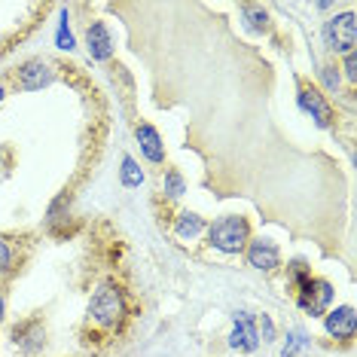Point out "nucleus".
Wrapping results in <instances>:
<instances>
[{
    "instance_id": "obj_1",
    "label": "nucleus",
    "mask_w": 357,
    "mask_h": 357,
    "mask_svg": "<svg viewBox=\"0 0 357 357\" xmlns=\"http://www.w3.org/2000/svg\"><path fill=\"white\" fill-rule=\"evenodd\" d=\"M89 318L104 330H123V324L128 318V303H126V290L119 284H101L98 290L89 299Z\"/></svg>"
},
{
    "instance_id": "obj_2",
    "label": "nucleus",
    "mask_w": 357,
    "mask_h": 357,
    "mask_svg": "<svg viewBox=\"0 0 357 357\" xmlns=\"http://www.w3.org/2000/svg\"><path fill=\"white\" fill-rule=\"evenodd\" d=\"M208 245L214 250H220V254H245L248 241H250V223L248 217L241 214H226L220 220H214L208 226Z\"/></svg>"
},
{
    "instance_id": "obj_3",
    "label": "nucleus",
    "mask_w": 357,
    "mask_h": 357,
    "mask_svg": "<svg viewBox=\"0 0 357 357\" xmlns=\"http://www.w3.org/2000/svg\"><path fill=\"white\" fill-rule=\"evenodd\" d=\"M321 34H324L327 50H333L336 55L354 52V46H357V19H354V13L348 10L342 15H333L330 22H324Z\"/></svg>"
},
{
    "instance_id": "obj_4",
    "label": "nucleus",
    "mask_w": 357,
    "mask_h": 357,
    "mask_svg": "<svg viewBox=\"0 0 357 357\" xmlns=\"http://www.w3.org/2000/svg\"><path fill=\"white\" fill-rule=\"evenodd\" d=\"M296 104H299V110L308 113V116L314 119V126L318 128H333L336 126V110L330 107L327 95H324L318 86H308V83L299 79L296 83Z\"/></svg>"
},
{
    "instance_id": "obj_5",
    "label": "nucleus",
    "mask_w": 357,
    "mask_h": 357,
    "mask_svg": "<svg viewBox=\"0 0 357 357\" xmlns=\"http://www.w3.org/2000/svg\"><path fill=\"white\" fill-rule=\"evenodd\" d=\"M333 303V284L324 281V278H308L296 287V305L303 308L305 314L318 318V314H327V308Z\"/></svg>"
},
{
    "instance_id": "obj_6",
    "label": "nucleus",
    "mask_w": 357,
    "mask_h": 357,
    "mask_svg": "<svg viewBox=\"0 0 357 357\" xmlns=\"http://www.w3.org/2000/svg\"><path fill=\"white\" fill-rule=\"evenodd\" d=\"M13 79H15V89H22V92H37V89H46L52 83L55 70L43 59H28L13 70Z\"/></svg>"
},
{
    "instance_id": "obj_7",
    "label": "nucleus",
    "mask_w": 357,
    "mask_h": 357,
    "mask_svg": "<svg viewBox=\"0 0 357 357\" xmlns=\"http://www.w3.org/2000/svg\"><path fill=\"white\" fill-rule=\"evenodd\" d=\"M13 345L19 348L22 354H40L46 348V324L40 318H28V321H19L10 333Z\"/></svg>"
},
{
    "instance_id": "obj_8",
    "label": "nucleus",
    "mask_w": 357,
    "mask_h": 357,
    "mask_svg": "<svg viewBox=\"0 0 357 357\" xmlns=\"http://www.w3.org/2000/svg\"><path fill=\"white\" fill-rule=\"evenodd\" d=\"M229 345L235 351H257L259 336H257V314L250 312H235L232 314V333H229Z\"/></svg>"
},
{
    "instance_id": "obj_9",
    "label": "nucleus",
    "mask_w": 357,
    "mask_h": 357,
    "mask_svg": "<svg viewBox=\"0 0 357 357\" xmlns=\"http://www.w3.org/2000/svg\"><path fill=\"white\" fill-rule=\"evenodd\" d=\"M245 257H248V266H254L257 272H266V275L281 266V250L269 238H250L245 248Z\"/></svg>"
},
{
    "instance_id": "obj_10",
    "label": "nucleus",
    "mask_w": 357,
    "mask_h": 357,
    "mask_svg": "<svg viewBox=\"0 0 357 357\" xmlns=\"http://www.w3.org/2000/svg\"><path fill=\"white\" fill-rule=\"evenodd\" d=\"M324 330L330 333L333 339H354V330H357V314H354V305H336V308H327L324 314Z\"/></svg>"
},
{
    "instance_id": "obj_11",
    "label": "nucleus",
    "mask_w": 357,
    "mask_h": 357,
    "mask_svg": "<svg viewBox=\"0 0 357 357\" xmlns=\"http://www.w3.org/2000/svg\"><path fill=\"white\" fill-rule=\"evenodd\" d=\"M86 50L92 55V61H110L113 55V34L104 22H92L86 28Z\"/></svg>"
},
{
    "instance_id": "obj_12",
    "label": "nucleus",
    "mask_w": 357,
    "mask_h": 357,
    "mask_svg": "<svg viewBox=\"0 0 357 357\" xmlns=\"http://www.w3.org/2000/svg\"><path fill=\"white\" fill-rule=\"evenodd\" d=\"M135 137H137V144H141V153H144L147 162H153V165H162V162H165V144H162V135L150 123L137 126Z\"/></svg>"
},
{
    "instance_id": "obj_13",
    "label": "nucleus",
    "mask_w": 357,
    "mask_h": 357,
    "mask_svg": "<svg viewBox=\"0 0 357 357\" xmlns=\"http://www.w3.org/2000/svg\"><path fill=\"white\" fill-rule=\"evenodd\" d=\"M205 229H208L205 217H199L196 211H181V214H177V220H174L177 238H196V235H202Z\"/></svg>"
},
{
    "instance_id": "obj_14",
    "label": "nucleus",
    "mask_w": 357,
    "mask_h": 357,
    "mask_svg": "<svg viewBox=\"0 0 357 357\" xmlns=\"http://www.w3.org/2000/svg\"><path fill=\"white\" fill-rule=\"evenodd\" d=\"M241 15H245L250 31H257V34H269V13H266L263 6H241Z\"/></svg>"
},
{
    "instance_id": "obj_15",
    "label": "nucleus",
    "mask_w": 357,
    "mask_h": 357,
    "mask_svg": "<svg viewBox=\"0 0 357 357\" xmlns=\"http://www.w3.org/2000/svg\"><path fill=\"white\" fill-rule=\"evenodd\" d=\"M119 181H123V186H128V190H137V186L144 183V172L141 165L132 159V156H123V168H119Z\"/></svg>"
},
{
    "instance_id": "obj_16",
    "label": "nucleus",
    "mask_w": 357,
    "mask_h": 357,
    "mask_svg": "<svg viewBox=\"0 0 357 357\" xmlns=\"http://www.w3.org/2000/svg\"><path fill=\"white\" fill-rule=\"evenodd\" d=\"M162 190H165V196H168V199H181L183 192H186L183 174L177 172V168H168L165 177H162Z\"/></svg>"
},
{
    "instance_id": "obj_17",
    "label": "nucleus",
    "mask_w": 357,
    "mask_h": 357,
    "mask_svg": "<svg viewBox=\"0 0 357 357\" xmlns=\"http://www.w3.org/2000/svg\"><path fill=\"white\" fill-rule=\"evenodd\" d=\"M55 46L59 50H74V34H70V15H68V10H61V19H59V31H55Z\"/></svg>"
},
{
    "instance_id": "obj_18",
    "label": "nucleus",
    "mask_w": 357,
    "mask_h": 357,
    "mask_svg": "<svg viewBox=\"0 0 357 357\" xmlns=\"http://www.w3.org/2000/svg\"><path fill=\"white\" fill-rule=\"evenodd\" d=\"M15 248H13V241L10 238H0V275H10L15 272Z\"/></svg>"
},
{
    "instance_id": "obj_19",
    "label": "nucleus",
    "mask_w": 357,
    "mask_h": 357,
    "mask_svg": "<svg viewBox=\"0 0 357 357\" xmlns=\"http://www.w3.org/2000/svg\"><path fill=\"white\" fill-rule=\"evenodd\" d=\"M321 83L330 95H339V86H342V74H339L336 64H324L321 68Z\"/></svg>"
},
{
    "instance_id": "obj_20",
    "label": "nucleus",
    "mask_w": 357,
    "mask_h": 357,
    "mask_svg": "<svg viewBox=\"0 0 357 357\" xmlns=\"http://www.w3.org/2000/svg\"><path fill=\"white\" fill-rule=\"evenodd\" d=\"M287 278H290V287H294V290H296L303 281L312 278V269L305 266V259H294V263L287 266Z\"/></svg>"
},
{
    "instance_id": "obj_21",
    "label": "nucleus",
    "mask_w": 357,
    "mask_h": 357,
    "mask_svg": "<svg viewBox=\"0 0 357 357\" xmlns=\"http://www.w3.org/2000/svg\"><path fill=\"white\" fill-rule=\"evenodd\" d=\"M308 345V336L303 330H290V336H287V345L281 348V357H294L296 351H303V348Z\"/></svg>"
},
{
    "instance_id": "obj_22",
    "label": "nucleus",
    "mask_w": 357,
    "mask_h": 357,
    "mask_svg": "<svg viewBox=\"0 0 357 357\" xmlns=\"http://www.w3.org/2000/svg\"><path fill=\"white\" fill-rule=\"evenodd\" d=\"M257 336L263 339V342H275V324H272V318L269 314H257Z\"/></svg>"
},
{
    "instance_id": "obj_23",
    "label": "nucleus",
    "mask_w": 357,
    "mask_h": 357,
    "mask_svg": "<svg viewBox=\"0 0 357 357\" xmlns=\"http://www.w3.org/2000/svg\"><path fill=\"white\" fill-rule=\"evenodd\" d=\"M342 70H345V79H348V83H357V52L342 55Z\"/></svg>"
},
{
    "instance_id": "obj_24",
    "label": "nucleus",
    "mask_w": 357,
    "mask_h": 357,
    "mask_svg": "<svg viewBox=\"0 0 357 357\" xmlns=\"http://www.w3.org/2000/svg\"><path fill=\"white\" fill-rule=\"evenodd\" d=\"M6 318V296H3V290H0V324H3Z\"/></svg>"
},
{
    "instance_id": "obj_25",
    "label": "nucleus",
    "mask_w": 357,
    "mask_h": 357,
    "mask_svg": "<svg viewBox=\"0 0 357 357\" xmlns=\"http://www.w3.org/2000/svg\"><path fill=\"white\" fill-rule=\"evenodd\" d=\"M3 98H6V86L0 83V101H3Z\"/></svg>"
}]
</instances>
